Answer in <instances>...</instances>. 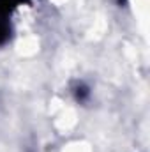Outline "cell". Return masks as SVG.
Wrapping results in <instances>:
<instances>
[{
	"label": "cell",
	"mask_w": 150,
	"mask_h": 152,
	"mask_svg": "<svg viewBox=\"0 0 150 152\" xmlns=\"http://www.w3.org/2000/svg\"><path fill=\"white\" fill-rule=\"evenodd\" d=\"M28 0H0V18L7 20L20 5L27 4Z\"/></svg>",
	"instance_id": "1"
},
{
	"label": "cell",
	"mask_w": 150,
	"mask_h": 152,
	"mask_svg": "<svg viewBox=\"0 0 150 152\" xmlns=\"http://www.w3.org/2000/svg\"><path fill=\"white\" fill-rule=\"evenodd\" d=\"M9 37H11V25H9L7 20H2L0 18V44L7 42Z\"/></svg>",
	"instance_id": "2"
},
{
	"label": "cell",
	"mask_w": 150,
	"mask_h": 152,
	"mask_svg": "<svg viewBox=\"0 0 150 152\" xmlns=\"http://www.w3.org/2000/svg\"><path fill=\"white\" fill-rule=\"evenodd\" d=\"M88 96H90V92H88V87H85V85H79V87L76 88V99H78V101H85Z\"/></svg>",
	"instance_id": "3"
}]
</instances>
